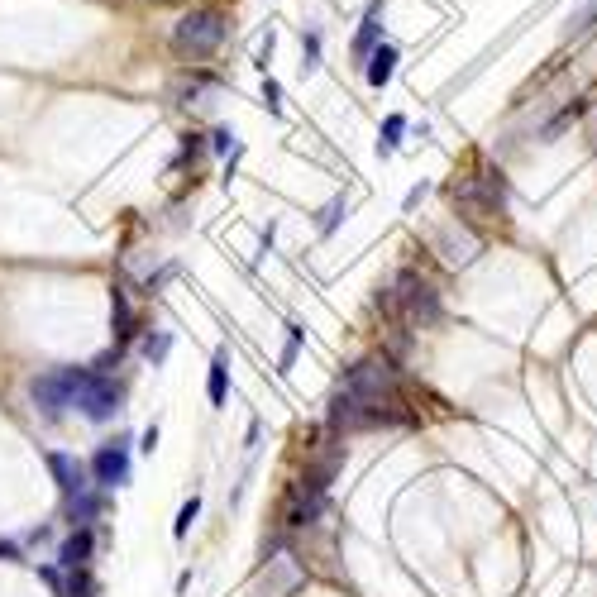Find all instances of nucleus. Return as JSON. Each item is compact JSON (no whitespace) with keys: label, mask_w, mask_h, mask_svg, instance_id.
<instances>
[{"label":"nucleus","mask_w":597,"mask_h":597,"mask_svg":"<svg viewBox=\"0 0 597 597\" xmlns=\"http://www.w3.org/2000/svg\"><path fill=\"white\" fill-rule=\"evenodd\" d=\"M39 574H43V583H48L53 593H58V597H67V569H58V564H43Z\"/></svg>","instance_id":"nucleus-19"},{"label":"nucleus","mask_w":597,"mask_h":597,"mask_svg":"<svg viewBox=\"0 0 597 597\" xmlns=\"http://www.w3.org/2000/svg\"><path fill=\"white\" fill-rule=\"evenodd\" d=\"M392 72H397V48H392V43L373 48V53H368V82L387 86V82H392Z\"/></svg>","instance_id":"nucleus-11"},{"label":"nucleus","mask_w":597,"mask_h":597,"mask_svg":"<svg viewBox=\"0 0 597 597\" xmlns=\"http://www.w3.org/2000/svg\"><path fill=\"white\" fill-rule=\"evenodd\" d=\"M110 325H115V340H120V344H125L129 335H134V325H139V320H134V306H129L125 287H115V292H110Z\"/></svg>","instance_id":"nucleus-9"},{"label":"nucleus","mask_w":597,"mask_h":597,"mask_svg":"<svg viewBox=\"0 0 597 597\" xmlns=\"http://www.w3.org/2000/svg\"><path fill=\"white\" fill-rule=\"evenodd\" d=\"M67 597H96V578H91V569H67Z\"/></svg>","instance_id":"nucleus-13"},{"label":"nucleus","mask_w":597,"mask_h":597,"mask_svg":"<svg viewBox=\"0 0 597 597\" xmlns=\"http://www.w3.org/2000/svg\"><path fill=\"white\" fill-rule=\"evenodd\" d=\"M120 402H125V392H120V383L115 378H101V373H91L82 387V397H77V411H82L86 421H115L120 416Z\"/></svg>","instance_id":"nucleus-4"},{"label":"nucleus","mask_w":597,"mask_h":597,"mask_svg":"<svg viewBox=\"0 0 597 597\" xmlns=\"http://www.w3.org/2000/svg\"><path fill=\"white\" fill-rule=\"evenodd\" d=\"M115 368H120V344H115V349H110V354H101V359L91 363V373H101V378H110V373H115Z\"/></svg>","instance_id":"nucleus-20"},{"label":"nucleus","mask_w":597,"mask_h":597,"mask_svg":"<svg viewBox=\"0 0 597 597\" xmlns=\"http://www.w3.org/2000/svg\"><path fill=\"white\" fill-rule=\"evenodd\" d=\"M168 349H172V335H168V330H158V335H144V359H149V363H163V359H168Z\"/></svg>","instance_id":"nucleus-16"},{"label":"nucleus","mask_w":597,"mask_h":597,"mask_svg":"<svg viewBox=\"0 0 597 597\" xmlns=\"http://www.w3.org/2000/svg\"><path fill=\"white\" fill-rule=\"evenodd\" d=\"M402 129H406V120H402V115H387L383 134H378V153H383V158H387V153H392V149H397V139H402Z\"/></svg>","instance_id":"nucleus-15"},{"label":"nucleus","mask_w":597,"mask_h":597,"mask_svg":"<svg viewBox=\"0 0 597 597\" xmlns=\"http://www.w3.org/2000/svg\"><path fill=\"white\" fill-rule=\"evenodd\" d=\"M106 512V492H77V497H67V507H63V521L72 526V531H86L96 516Z\"/></svg>","instance_id":"nucleus-7"},{"label":"nucleus","mask_w":597,"mask_h":597,"mask_svg":"<svg viewBox=\"0 0 597 597\" xmlns=\"http://www.w3.org/2000/svg\"><path fill=\"white\" fill-rule=\"evenodd\" d=\"M48 473H53V483L63 488V497L91 492V469H86L77 454H67V449H53V454H48Z\"/></svg>","instance_id":"nucleus-6"},{"label":"nucleus","mask_w":597,"mask_h":597,"mask_svg":"<svg viewBox=\"0 0 597 597\" xmlns=\"http://www.w3.org/2000/svg\"><path fill=\"white\" fill-rule=\"evenodd\" d=\"M139 449H144V454H153V449H158V426L144 430V440H139Z\"/></svg>","instance_id":"nucleus-23"},{"label":"nucleus","mask_w":597,"mask_h":597,"mask_svg":"<svg viewBox=\"0 0 597 597\" xmlns=\"http://www.w3.org/2000/svg\"><path fill=\"white\" fill-rule=\"evenodd\" d=\"M263 101H268V110H282V91H278V82H263Z\"/></svg>","instance_id":"nucleus-21"},{"label":"nucleus","mask_w":597,"mask_h":597,"mask_svg":"<svg viewBox=\"0 0 597 597\" xmlns=\"http://www.w3.org/2000/svg\"><path fill=\"white\" fill-rule=\"evenodd\" d=\"M91 555H96V535H91V526H86V531H72L63 545H58V569H86Z\"/></svg>","instance_id":"nucleus-8"},{"label":"nucleus","mask_w":597,"mask_h":597,"mask_svg":"<svg viewBox=\"0 0 597 597\" xmlns=\"http://www.w3.org/2000/svg\"><path fill=\"white\" fill-rule=\"evenodd\" d=\"M86 378H91V368H53V373L29 378V397H34V406H39L48 421H58L63 411H72V406H77Z\"/></svg>","instance_id":"nucleus-1"},{"label":"nucleus","mask_w":597,"mask_h":597,"mask_svg":"<svg viewBox=\"0 0 597 597\" xmlns=\"http://www.w3.org/2000/svg\"><path fill=\"white\" fill-rule=\"evenodd\" d=\"M220 39H225V20L215 10H187L182 20L172 24V48L182 58H206V53L220 48Z\"/></svg>","instance_id":"nucleus-3"},{"label":"nucleus","mask_w":597,"mask_h":597,"mask_svg":"<svg viewBox=\"0 0 597 597\" xmlns=\"http://www.w3.org/2000/svg\"><path fill=\"white\" fill-rule=\"evenodd\" d=\"M91 483L96 492H110V488H125L129 483V440H115V445H101L91 454Z\"/></svg>","instance_id":"nucleus-5"},{"label":"nucleus","mask_w":597,"mask_h":597,"mask_svg":"<svg viewBox=\"0 0 597 597\" xmlns=\"http://www.w3.org/2000/svg\"><path fill=\"white\" fill-rule=\"evenodd\" d=\"M344 211H349V206H344V196H335V201L325 206V215H320V235H335V225H340Z\"/></svg>","instance_id":"nucleus-17"},{"label":"nucleus","mask_w":597,"mask_h":597,"mask_svg":"<svg viewBox=\"0 0 597 597\" xmlns=\"http://www.w3.org/2000/svg\"><path fill=\"white\" fill-rule=\"evenodd\" d=\"M378 15H383V5L373 0V5H368V20H363V29H359V43H354V53H359V58H368V53H373V43H378V29H383Z\"/></svg>","instance_id":"nucleus-12"},{"label":"nucleus","mask_w":597,"mask_h":597,"mask_svg":"<svg viewBox=\"0 0 597 597\" xmlns=\"http://www.w3.org/2000/svg\"><path fill=\"white\" fill-rule=\"evenodd\" d=\"M378 306H387L392 316L411 320V325H430V320L440 316V301H435V287L426 278H416V273H397V282L387 287Z\"/></svg>","instance_id":"nucleus-2"},{"label":"nucleus","mask_w":597,"mask_h":597,"mask_svg":"<svg viewBox=\"0 0 597 597\" xmlns=\"http://www.w3.org/2000/svg\"><path fill=\"white\" fill-rule=\"evenodd\" d=\"M206 397H211V406H225V397H230V354L220 349L211 359V378H206Z\"/></svg>","instance_id":"nucleus-10"},{"label":"nucleus","mask_w":597,"mask_h":597,"mask_svg":"<svg viewBox=\"0 0 597 597\" xmlns=\"http://www.w3.org/2000/svg\"><path fill=\"white\" fill-rule=\"evenodd\" d=\"M301 340H306V330H301V325H287V349H282V368H292V363H297Z\"/></svg>","instance_id":"nucleus-18"},{"label":"nucleus","mask_w":597,"mask_h":597,"mask_svg":"<svg viewBox=\"0 0 597 597\" xmlns=\"http://www.w3.org/2000/svg\"><path fill=\"white\" fill-rule=\"evenodd\" d=\"M0 559H5V564H15V559H24V555H20V545H15V540H0Z\"/></svg>","instance_id":"nucleus-22"},{"label":"nucleus","mask_w":597,"mask_h":597,"mask_svg":"<svg viewBox=\"0 0 597 597\" xmlns=\"http://www.w3.org/2000/svg\"><path fill=\"white\" fill-rule=\"evenodd\" d=\"M196 516H201V497H187V502H182V512H177V521H172V535H177V540H187V531H192Z\"/></svg>","instance_id":"nucleus-14"}]
</instances>
